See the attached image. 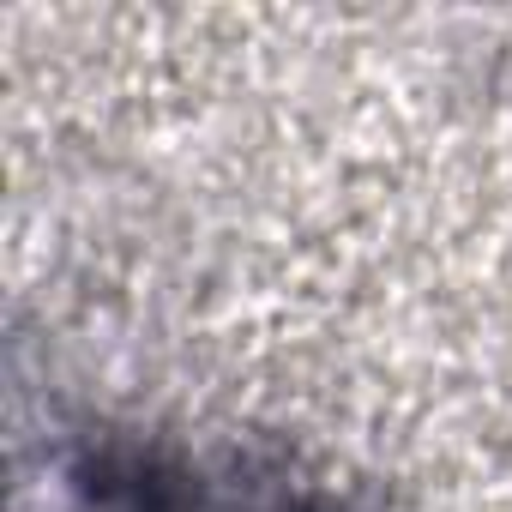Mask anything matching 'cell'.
Listing matches in <instances>:
<instances>
[{"instance_id": "obj_1", "label": "cell", "mask_w": 512, "mask_h": 512, "mask_svg": "<svg viewBox=\"0 0 512 512\" xmlns=\"http://www.w3.org/2000/svg\"><path fill=\"white\" fill-rule=\"evenodd\" d=\"M121 512H344L326 494H302L284 482H241V476H205L181 464H133L115 482Z\"/></svg>"}]
</instances>
